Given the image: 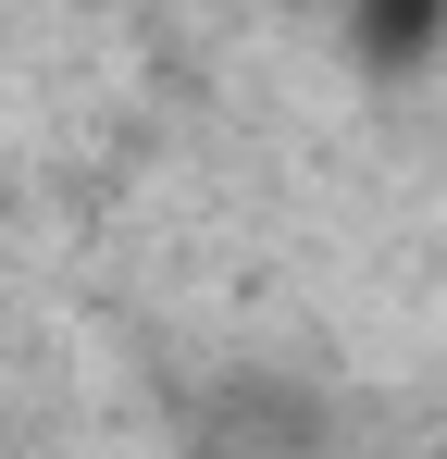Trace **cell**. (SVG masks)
<instances>
[{"label": "cell", "instance_id": "6da1fadb", "mask_svg": "<svg viewBox=\"0 0 447 459\" xmlns=\"http://www.w3.org/2000/svg\"><path fill=\"white\" fill-rule=\"evenodd\" d=\"M361 13H372V63H423L447 25V0H361Z\"/></svg>", "mask_w": 447, "mask_h": 459}, {"label": "cell", "instance_id": "7a4b0ae2", "mask_svg": "<svg viewBox=\"0 0 447 459\" xmlns=\"http://www.w3.org/2000/svg\"><path fill=\"white\" fill-rule=\"evenodd\" d=\"M435 459H447V447H435Z\"/></svg>", "mask_w": 447, "mask_h": 459}]
</instances>
